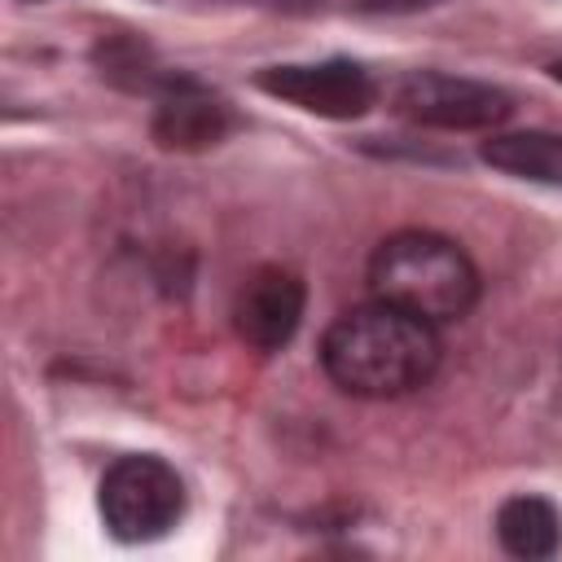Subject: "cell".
Wrapping results in <instances>:
<instances>
[{
	"label": "cell",
	"instance_id": "9",
	"mask_svg": "<svg viewBox=\"0 0 562 562\" xmlns=\"http://www.w3.org/2000/svg\"><path fill=\"white\" fill-rule=\"evenodd\" d=\"M483 162L518 176V180H536V184H562V136L553 132H501L492 140H483Z\"/></svg>",
	"mask_w": 562,
	"mask_h": 562
},
{
	"label": "cell",
	"instance_id": "1",
	"mask_svg": "<svg viewBox=\"0 0 562 562\" xmlns=\"http://www.w3.org/2000/svg\"><path fill=\"white\" fill-rule=\"evenodd\" d=\"M321 369L347 395L395 400L430 382L439 369V334L430 321L373 299L325 329Z\"/></svg>",
	"mask_w": 562,
	"mask_h": 562
},
{
	"label": "cell",
	"instance_id": "2",
	"mask_svg": "<svg viewBox=\"0 0 562 562\" xmlns=\"http://www.w3.org/2000/svg\"><path fill=\"white\" fill-rule=\"evenodd\" d=\"M373 299L404 307L430 325L461 321L479 299V268L470 255L430 228H400L369 255Z\"/></svg>",
	"mask_w": 562,
	"mask_h": 562
},
{
	"label": "cell",
	"instance_id": "3",
	"mask_svg": "<svg viewBox=\"0 0 562 562\" xmlns=\"http://www.w3.org/2000/svg\"><path fill=\"white\" fill-rule=\"evenodd\" d=\"M101 518L114 540L140 544L167 536L184 514V483L180 474L154 457V452H127L119 457L97 487Z\"/></svg>",
	"mask_w": 562,
	"mask_h": 562
},
{
	"label": "cell",
	"instance_id": "7",
	"mask_svg": "<svg viewBox=\"0 0 562 562\" xmlns=\"http://www.w3.org/2000/svg\"><path fill=\"white\" fill-rule=\"evenodd\" d=\"M237 127V114L224 97H215L211 88H202L193 75H171L158 92V105H154V140L162 149H176V154H198V149H211L220 145L228 132Z\"/></svg>",
	"mask_w": 562,
	"mask_h": 562
},
{
	"label": "cell",
	"instance_id": "4",
	"mask_svg": "<svg viewBox=\"0 0 562 562\" xmlns=\"http://www.w3.org/2000/svg\"><path fill=\"white\" fill-rule=\"evenodd\" d=\"M391 105L422 123V127H439V132H483L509 119L514 101L509 92L483 83V79H465V75H443V70H408L395 92Z\"/></svg>",
	"mask_w": 562,
	"mask_h": 562
},
{
	"label": "cell",
	"instance_id": "5",
	"mask_svg": "<svg viewBox=\"0 0 562 562\" xmlns=\"http://www.w3.org/2000/svg\"><path fill=\"white\" fill-rule=\"evenodd\" d=\"M255 88L303 110L316 119H360L378 101V83L360 61L329 57V61H285L263 66L255 75Z\"/></svg>",
	"mask_w": 562,
	"mask_h": 562
},
{
	"label": "cell",
	"instance_id": "8",
	"mask_svg": "<svg viewBox=\"0 0 562 562\" xmlns=\"http://www.w3.org/2000/svg\"><path fill=\"white\" fill-rule=\"evenodd\" d=\"M496 540H501L505 553L527 558V562L553 558L562 549V514L544 496H531V492L509 496L496 509Z\"/></svg>",
	"mask_w": 562,
	"mask_h": 562
},
{
	"label": "cell",
	"instance_id": "6",
	"mask_svg": "<svg viewBox=\"0 0 562 562\" xmlns=\"http://www.w3.org/2000/svg\"><path fill=\"white\" fill-rule=\"evenodd\" d=\"M303 307H307V285L299 272L290 268H255L237 299H233V329L250 351H281L299 325H303Z\"/></svg>",
	"mask_w": 562,
	"mask_h": 562
},
{
	"label": "cell",
	"instance_id": "10",
	"mask_svg": "<svg viewBox=\"0 0 562 562\" xmlns=\"http://www.w3.org/2000/svg\"><path fill=\"white\" fill-rule=\"evenodd\" d=\"M92 61H97V70H101L110 83L132 88V92H154V97H158L162 83L171 79V70H162V66L154 61L149 44L136 40V35H105V40L92 48Z\"/></svg>",
	"mask_w": 562,
	"mask_h": 562
},
{
	"label": "cell",
	"instance_id": "11",
	"mask_svg": "<svg viewBox=\"0 0 562 562\" xmlns=\"http://www.w3.org/2000/svg\"><path fill=\"white\" fill-rule=\"evenodd\" d=\"M430 4H443V0H351V9L360 13H417Z\"/></svg>",
	"mask_w": 562,
	"mask_h": 562
}]
</instances>
